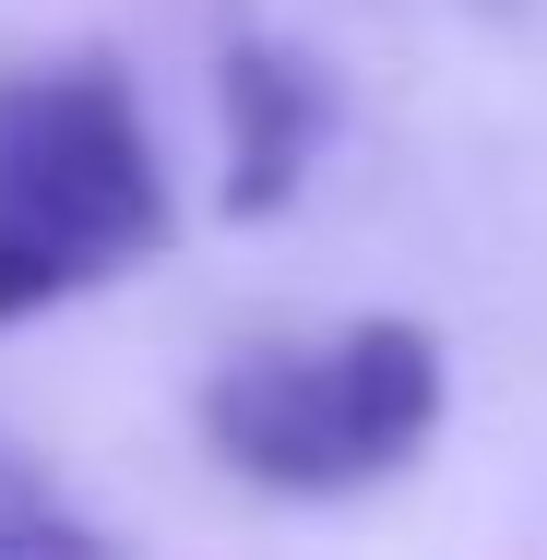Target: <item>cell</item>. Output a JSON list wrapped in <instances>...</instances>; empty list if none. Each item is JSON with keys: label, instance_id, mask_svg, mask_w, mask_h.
Listing matches in <instances>:
<instances>
[{"label": "cell", "instance_id": "obj_2", "mask_svg": "<svg viewBox=\"0 0 547 560\" xmlns=\"http://www.w3.org/2000/svg\"><path fill=\"white\" fill-rule=\"evenodd\" d=\"M440 406H452L440 335L405 311H357L333 335L226 358L203 382V442L226 477L274 501H357L440 442Z\"/></svg>", "mask_w": 547, "mask_h": 560}, {"label": "cell", "instance_id": "obj_3", "mask_svg": "<svg viewBox=\"0 0 547 560\" xmlns=\"http://www.w3.org/2000/svg\"><path fill=\"white\" fill-rule=\"evenodd\" d=\"M322 131H333V96L298 48L226 36V60H215V167H226L215 203L226 215H286L310 155H322Z\"/></svg>", "mask_w": 547, "mask_h": 560}, {"label": "cell", "instance_id": "obj_1", "mask_svg": "<svg viewBox=\"0 0 547 560\" xmlns=\"http://www.w3.org/2000/svg\"><path fill=\"white\" fill-rule=\"evenodd\" d=\"M179 238V179L108 48L0 72V323L131 287Z\"/></svg>", "mask_w": 547, "mask_h": 560}, {"label": "cell", "instance_id": "obj_4", "mask_svg": "<svg viewBox=\"0 0 547 560\" xmlns=\"http://www.w3.org/2000/svg\"><path fill=\"white\" fill-rule=\"evenodd\" d=\"M96 513H72L24 453H0V560H96Z\"/></svg>", "mask_w": 547, "mask_h": 560}]
</instances>
